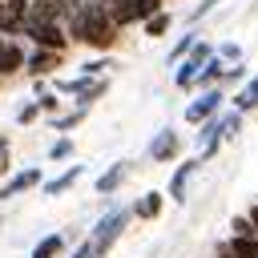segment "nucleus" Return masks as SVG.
<instances>
[{"instance_id":"obj_1","label":"nucleus","mask_w":258,"mask_h":258,"mask_svg":"<svg viewBox=\"0 0 258 258\" xmlns=\"http://www.w3.org/2000/svg\"><path fill=\"white\" fill-rule=\"evenodd\" d=\"M129 218H133V214H129L125 206H117V210H109V214L97 218V226L89 230V242H93V254H97V258H105V254L113 250V242L121 238V230H125Z\"/></svg>"},{"instance_id":"obj_2","label":"nucleus","mask_w":258,"mask_h":258,"mask_svg":"<svg viewBox=\"0 0 258 258\" xmlns=\"http://www.w3.org/2000/svg\"><path fill=\"white\" fill-rule=\"evenodd\" d=\"M214 56V44L210 40H194V48L173 64V85L177 89H194V81H198V73H202V64Z\"/></svg>"},{"instance_id":"obj_3","label":"nucleus","mask_w":258,"mask_h":258,"mask_svg":"<svg viewBox=\"0 0 258 258\" xmlns=\"http://www.w3.org/2000/svg\"><path fill=\"white\" fill-rule=\"evenodd\" d=\"M32 40V48H56L64 52L69 48V36H64V24H44V20H24V32Z\"/></svg>"},{"instance_id":"obj_4","label":"nucleus","mask_w":258,"mask_h":258,"mask_svg":"<svg viewBox=\"0 0 258 258\" xmlns=\"http://www.w3.org/2000/svg\"><path fill=\"white\" fill-rule=\"evenodd\" d=\"M56 89L69 93V97H77V109H89L97 97L109 93V81L105 77H77V81H56Z\"/></svg>"},{"instance_id":"obj_5","label":"nucleus","mask_w":258,"mask_h":258,"mask_svg":"<svg viewBox=\"0 0 258 258\" xmlns=\"http://www.w3.org/2000/svg\"><path fill=\"white\" fill-rule=\"evenodd\" d=\"M222 101H226V93H222V85H214V89H202L189 105H185V121L189 125H202L206 117H214V113H222Z\"/></svg>"},{"instance_id":"obj_6","label":"nucleus","mask_w":258,"mask_h":258,"mask_svg":"<svg viewBox=\"0 0 258 258\" xmlns=\"http://www.w3.org/2000/svg\"><path fill=\"white\" fill-rule=\"evenodd\" d=\"M64 64V52H56V48H32L28 56H24V73L28 77H48V73H56Z\"/></svg>"},{"instance_id":"obj_7","label":"nucleus","mask_w":258,"mask_h":258,"mask_svg":"<svg viewBox=\"0 0 258 258\" xmlns=\"http://www.w3.org/2000/svg\"><path fill=\"white\" fill-rule=\"evenodd\" d=\"M181 153V137H177V129H157L153 133V141H149V161L153 165H161V161H173Z\"/></svg>"},{"instance_id":"obj_8","label":"nucleus","mask_w":258,"mask_h":258,"mask_svg":"<svg viewBox=\"0 0 258 258\" xmlns=\"http://www.w3.org/2000/svg\"><path fill=\"white\" fill-rule=\"evenodd\" d=\"M44 177H40V169L36 165H28V169H16L4 185H0V202H8V198H16V194H28V189H36Z\"/></svg>"},{"instance_id":"obj_9","label":"nucleus","mask_w":258,"mask_h":258,"mask_svg":"<svg viewBox=\"0 0 258 258\" xmlns=\"http://www.w3.org/2000/svg\"><path fill=\"white\" fill-rule=\"evenodd\" d=\"M198 169H202V157H185V161H181V165H177V169L169 173V189H165V194H169L173 202H185V189H189V177H194Z\"/></svg>"},{"instance_id":"obj_10","label":"nucleus","mask_w":258,"mask_h":258,"mask_svg":"<svg viewBox=\"0 0 258 258\" xmlns=\"http://www.w3.org/2000/svg\"><path fill=\"white\" fill-rule=\"evenodd\" d=\"M81 173H85V165H69L64 173H56V177H48V181H40V189L48 194V198H60V194H69L77 181H81Z\"/></svg>"},{"instance_id":"obj_11","label":"nucleus","mask_w":258,"mask_h":258,"mask_svg":"<svg viewBox=\"0 0 258 258\" xmlns=\"http://www.w3.org/2000/svg\"><path fill=\"white\" fill-rule=\"evenodd\" d=\"M28 20L60 24L64 20V0H28Z\"/></svg>"},{"instance_id":"obj_12","label":"nucleus","mask_w":258,"mask_h":258,"mask_svg":"<svg viewBox=\"0 0 258 258\" xmlns=\"http://www.w3.org/2000/svg\"><path fill=\"white\" fill-rule=\"evenodd\" d=\"M161 206H165V194H161V189H149V194H141V198L129 206V214H133V218H145V222H153V218L161 214Z\"/></svg>"},{"instance_id":"obj_13","label":"nucleus","mask_w":258,"mask_h":258,"mask_svg":"<svg viewBox=\"0 0 258 258\" xmlns=\"http://www.w3.org/2000/svg\"><path fill=\"white\" fill-rule=\"evenodd\" d=\"M125 177H129V161H113V165L97 177V185H93V189H97V194H117Z\"/></svg>"},{"instance_id":"obj_14","label":"nucleus","mask_w":258,"mask_h":258,"mask_svg":"<svg viewBox=\"0 0 258 258\" xmlns=\"http://www.w3.org/2000/svg\"><path fill=\"white\" fill-rule=\"evenodd\" d=\"M20 69H24V48L12 44V40H4V44H0V77H12V73H20Z\"/></svg>"},{"instance_id":"obj_15","label":"nucleus","mask_w":258,"mask_h":258,"mask_svg":"<svg viewBox=\"0 0 258 258\" xmlns=\"http://www.w3.org/2000/svg\"><path fill=\"white\" fill-rule=\"evenodd\" d=\"M222 73H226V60L214 52V56L202 64V73H198V81H194V85H198V89H214V85H222Z\"/></svg>"},{"instance_id":"obj_16","label":"nucleus","mask_w":258,"mask_h":258,"mask_svg":"<svg viewBox=\"0 0 258 258\" xmlns=\"http://www.w3.org/2000/svg\"><path fill=\"white\" fill-rule=\"evenodd\" d=\"M28 258H64V234H44Z\"/></svg>"},{"instance_id":"obj_17","label":"nucleus","mask_w":258,"mask_h":258,"mask_svg":"<svg viewBox=\"0 0 258 258\" xmlns=\"http://www.w3.org/2000/svg\"><path fill=\"white\" fill-rule=\"evenodd\" d=\"M226 250L234 258H258V234H230Z\"/></svg>"},{"instance_id":"obj_18","label":"nucleus","mask_w":258,"mask_h":258,"mask_svg":"<svg viewBox=\"0 0 258 258\" xmlns=\"http://www.w3.org/2000/svg\"><path fill=\"white\" fill-rule=\"evenodd\" d=\"M234 109H238V113H254V109H258V73L234 93Z\"/></svg>"},{"instance_id":"obj_19","label":"nucleus","mask_w":258,"mask_h":258,"mask_svg":"<svg viewBox=\"0 0 258 258\" xmlns=\"http://www.w3.org/2000/svg\"><path fill=\"white\" fill-rule=\"evenodd\" d=\"M85 113H89V109H69V113H52V129H56L60 137H69V129H77V125L85 121Z\"/></svg>"},{"instance_id":"obj_20","label":"nucleus","mask_w":258,"mask_h":258,"mask_svg":"<svg viewBox=\"0 0 258 258\" xmlns=\"http://www.w3.org/2000/svg\"><path fill=\"white\" fill-rule=\"evenodd\" d=\"M169 24H173V16H169L165 8H161V12H153L149 20H141V28H145V36H153V40H157V36H165V32H169Z\"/></svg>"},{"instance_id":"obj_21","label":"nucleus","mask_w":258,"mask_h":258,"mask_svg":"<svg viewBox=\"0 0 258 258\" xmlns=\"http://www.w3.org/2000/svg\"><path fill=\"white\" fill-rule=\"evenodd\" d=\"M194 40H198V32H181V36H177V44L169 48V56H165V64H177V60H181V56H185V52L194 48Z\"/></svg>"},{"instance_id":"obj_22","label":"nucleus","mask_w":258,"mask_h":258,"mask_svg":"<svg viewBox=\"0 0 258 258\" xmlns=\"http://www.w3.org/2000/svg\"><path fill=\"white\" fill-rule=\"evenodd\" d=\"M73 153H77L73 137H56V141H52V149H48V161H69Z\"/></svg>"},{"instance_id":"obj_23","label":"nucleus","mask_w":258,"mask_h":258,"mask_svg":"<svg viewBox=\"0 0 258 258\" xmlns=\"http://www.w3.org/2000/svg\"><path fill=\"white\" fill-rule=\"evenodd\" d=\"M214 52H218L226 64H238V60H242V44H238V40H226V44H218Z\"/></svg>"},{"instance_id":"obj_24","label":"nucleus","mask_w":258,"mask_h":258,"mask_svg":"<svg viewBox=\"0 0 258 258\" xmlns=\"http://www.w3.org/2000/svg\"><path fill=\"white\" fill-rule=\"evenodd\" d=\"M113 60L109 56H97V60H85L81 64V77H105V69H109Z\"/></svg>"},{"instance_id":"obj_25","label":"nucleus","mask_w":258,"mask_h":258,"mask_svg":"<svg viewBox=\"0 0 258 258\" xmlns=\"http://www.w3.org/2000/svg\"><path fill=\"white\" fill-rule=\"evenodd\" d=\"M36 109H40V113H48V117H52V113H60V97H56V93H36Z\"/></svg>"},{"instance_id":"obj_26","label":"nucleus","mask_w":258,"mask_h":258,"mask_svg":"<svg viewBox=\"0 0 258 258\" xmlns=\"http://www.w3.org/2000/svg\"><path fill=\"white\" fill-rule=\"evenodd\" d=\"M40 117V109H36V101H24L20 109H16V125H32Z\"/></svg>"},{"instance_id":"obj_27","label":"nucleus","mask_w":258,"mask_h":258,"mask_svg":"<svg viewBox=\"0 0 258 258\" xmlns=\"http://www.w3.org/2000/svg\"><path fill=\"white\" fill-rule=\"evenodd\" d=\"M218 4H222V0H202V4H194V12H189V20L198 24V20H202V16H210V12L218 8Z\"/></svg>"},{"instance_id":"obj_28","label":"nucleus","mask_w":258,"mask_h":258,"mask_svg":"<svg viewBox=\"0 0 258 258\" xmlns=\"http://www.w3.org/2000/svg\"><path fill=\"white\" fill-rule=\"evenodd\" d=\"M230 226H234V234H254V226H250V218H246V214H242V218H234Z\"/></svg>"},{"instance_id":"obj_29","label":"nucleus","mask_w":258,"mask_h":258,"mask_svg":"<svg viewBox=\"0 0 258 258\" xmlns=\"http://www.w3.org/2000/svg\"><path fill=\"white\" fill-rule=\"evenodd\" d=\"M69 258H97V254H93V242L85 238V242H81V246H77V250H73Z\"/></svg>"},{"instance_id":"obj_30","label":"nucleus","mask_w":258,"mask_h":258,"mask_svg":"<svg viewBox=\"0 0 258 258\" xmlns=\"http://www.w3.org/2000/svg\"><path fill=\"white\" fill-rule=\"evenodd\" d=\"M4 169H8V137L0 133V173H4Z\"/></svg>"},{"instance_id":"obj_31","label":"nucleus","mask_w":258,"mask_h":258,"mask_svg":"<svg viewBox=\"0 0 258 258\" xmlns=\"http://www.w3.org/2000/svg\"><path fill=\"white\" fill-rule=\"evenodd\" d=\"M246 218H250V226H254V234H258V206H250V214H246Z\"/></svg>"},{"instance_id":"obj_32","label":"nucleus","mask_w":258,"mask_h":258,"mask_svg":"<svg viewBox=\"0 0 258 258\" xmlns=\"http://www.w3.org/2000/svg\"><path fill=\"white\" fill-rule=\"evenodd\" d=\"M218 258H234V254H230V250H226V246H222V250H218Z\"/></svg>"}]
</instances>
